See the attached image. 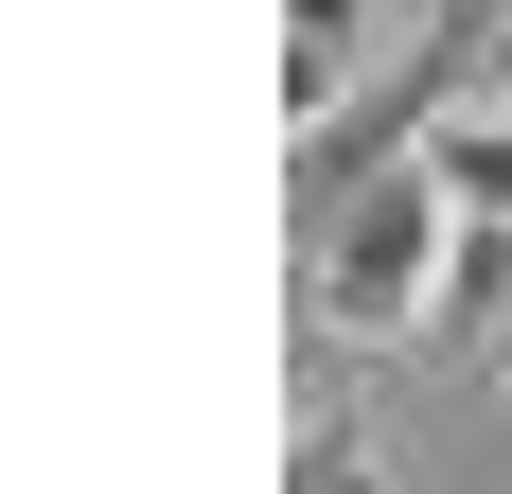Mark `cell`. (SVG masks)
<instances>
[{
  "instance_id": "2",
  "label": "cell",
  "mask_w": 512,
  "mask_h": 494,
  "mask_svg": "<svg viewBox=\"0 0 512 494\" xmlns=\"http://www.w3.org/2000/svg\"><path fill=\"white\" fill-rule=\"evenodd\" d=\"M354 89H371V0H283V106H301V142Z\"/></svg>"
},
{
  "instance_id": "5",
  "label": "cell",
  "mask_w": 512,
  "mask_h": 494,
  "mask_svg": "<svg viewBox=\"0 0 512 494\" xmlns=\"http://www.w3.org/2000/svg\"><path fill=\"white\" fill-rule=\"evenodd\" d=\"M424 159H442L460 230H512V124H460V142H424Z\"/></svg>"
},
{
  "instance_id": "3",
  "label": "cell",
  "mask_w": 512,
  "mask_h": 494,
  "mask_svg": "<svg viewBox=\"0 0 512 494\" xmlns=\"http://www.w3.org/2000/svg\"><path fill=\"white\" fill-rule=\"evenodd\" d=\"M283 494H389V459H371V424L336 389H301V459H283Z\"/></svg>"
},
{
  "instance_id": "4",
  "label": "cell",
  "mask_w": 512,
  "mask_h": 494,
  "mask_svg": "<svg viewBox=\"0 0 512 494\" xmlns=\"http://www.w3.org/2000/svg\"><path fill=\"white\" fill-rule=\"evenodd\" d=\"M460 336H477V371L512 389V230H460Z\"/></svg>"
},
{
  "instance_id": "1",
  "label": "cell",
  "mask_w": 512,
  "mask_h": 494,
  "mask_svg": "<svg viewBox=\"0 0 512 494\" xmlns=\"http://www.w3.org/2000/svg\"><path fill=\"white\" fill-rule=\"evenodd\" d=\"M301 300L336 318V336H407L424 300H460V195H442V159L371 177L354 212H318V265H301Z\"/></svg>"
}]
</instances>
